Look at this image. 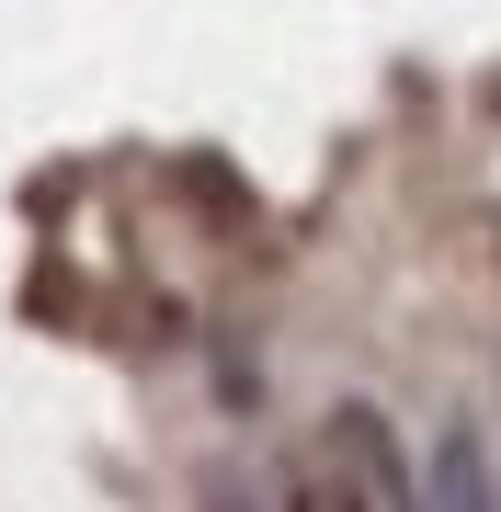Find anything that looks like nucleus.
<instances>
[{"label":"nucleus","instance_id":"obj_1","mask_svg":"<svg viewBox=\"0 0 501 512\" xmlns=\"http://www.w3.org/2000/svg\"><path fill=\"white\" fill-rule=\"evenodd\" d=\"M433 512H490V467H479V444H467V433L433 444Z\"/></svg>","mask_w":501,"mask_h":512},{"label":"nucleus","instance_id":"obj_2","mask_svg":"<svg viewBox=\"0 0 501 512\" xmlns=\"http://www.w3.org/2000/svg\"><path fill=\"white\" fill-rule=\"evenodd\" d=\"M297 512H376V501H353L342 478H297Z\"/></svg>","mask_w":501,"mask_h":512},{"label":"nucleus","instance_id":"obj_3","mask_svg":"<svg viewBox=\"0 0 501 512\" xmlns=\"http://www.w3.org/2000/svg\"><path fill=\"white\" fill-rule=\"evenodd\" d=\"M205 512H262V501H251V490H240V478H228V467H217V478H205Z\"/></svg>","mask_w":501,"mask_h":512}]
</instances>
